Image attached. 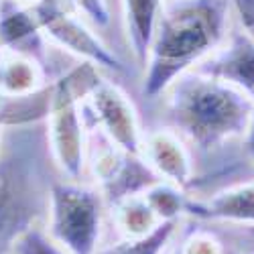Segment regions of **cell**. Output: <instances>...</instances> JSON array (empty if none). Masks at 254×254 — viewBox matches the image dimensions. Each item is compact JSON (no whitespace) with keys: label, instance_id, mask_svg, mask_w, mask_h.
I'll return each mask as SVG.
<instances>
[{"label":"cell","instance_id":"7c38bea8","mask_svg":"<svg viewBox=\"0 0 254 254\" xmlns=\"http://www.w3.org/2000/svg\"><path fill=\"white\" fill-rule=\"evenodd\" d=\"M187 214L201 220L254 224V181L224 187L209 199H189Z\"/></svg>","mask_w":254,"mask_h":254},{"label":"cell","instance_id":"9c48e42d","mask_svg":"<svg viewBox=\"0 0 254 254\" xmlns=\"http://www.w3.org/2000/svg\"><path fill=\"white\" fill-rule=\"evenodd\" d=\"M193 69L236 88L254 102V37L246 29L234 31Z\"/></svg>","mask_w":254,"mask_h":254},{"label":"cell","instance_id":"4316f807","mask_svg":"<svg viewBox=\"0 0 254 254\" xmlns=\"http://www.w3.org/2000/svg\"><path fill=\"white\" fill-rule=\"evenodd\" d=\"M226 254H232V252H228V250H226Z\"/></svg>","mask_w":254,"mask_h":254},{"label":"cell","instance_id":"9a60e30c","mask_svg":"<svg viewBox=\"0 0 254 254\" xmlns=\"http://www.w3.org/2000/svg\"><path fill=\"white\" fill-rule=\"evenodd\" d=\"M112 214L118 230L124 234V238H140L146 236L161 224L149 201L144 195H132L126 197L112 205Z\"/></svg>","mask_w":254,"mask_h":254},{"label":"cell","instance_id":"e0dca14e","mask_svg":"<svg viewBox=\"0 0 254 254\" xmlns=\"http://www.w3.org/2000/svg\"><path fill=\"white\" fill-rule=\"evenodd\" d=\"M142 195L161 222H179V218L187 214L189 199H191L181 187L163 179L151 185Z\"/></svg>","mask_w":254,"mask_h":254},{"label":"cell","instance_id":"5bb4252c","mask_svg":"<svg viewBox=\"0 0 254 254\" xmlns=\"http://www.w3.org/2000/svg\"><path fill=\"white\" fill-rule=\"evenodd\" d=\"M45 86H49V77L39 61L4 51L0 61V94L29 96Z\"/></svg>","mask_w":254,"mask_h":254},{"label":"cell","instance_id":"ba28073f","mask_svg":"<svg viewBox=\"0 0 254 254\" xmlns=\"http://www.w3.org/2000/svg\"><path fill=\"white\" fill-rule=\"evenodd\" d=\"M92 171L100 183L98 191L106 203H118L126 197L144 193L161 177L142 157L130 155L106 138V146L92 159Z\"/></svg>","mask_w":254,"mask_h":254},{"label":"cell","instance_id":"277c9868","mask_svg":"<svg viewBox=\"0 0 254 254\" xmlns=\"http://www.w3.org/2000/svg\"><path fill=\"white\" fill-rule=\"evenodd\" d=\"M100 73L92 63H79L51 81L49 114L45 118L47 144L53 165L63 179L79 181L86 167V118L81 102L98 83Z\"/></svg>","mask_w":254,"mask_h":254},{"label":"cell","instance_id":"5b68a950","mask_svg":"<svg viewBox=\"0 0 254 254\" xmlns=\"http://www.w3.org/2000/svg\"><path fill=\"white\" fill-rule=\"evenodd\" d=\"M104 197L79 181H53L47 205V234L67 254H96L102 236Z\"/></svg>","mask_w":254,"mask_h":254},{"label":"cell","instance_id":"ffe728a7","mask_svg":"<svg viewBox=\"0 0 254 254\" xmlns=\"http://www.w3.org/2000/svg\"><path fill=\"white\" fill-rule=\"evenodd\" d=\"M179 248L181 254H226L224 244L214 234L203 230H195L191 234H187Z\"/></svg>","mask_w":254,"mask_h":254},{"label":"cell","instance_id":"30bf717a","mask_svg":"<svg viewBox=\"0 0 254 254\" xmlns=\"http://www.w3.org/2000/svg\"><path fill=\"white\" fill-rule=\"evenodd\" d=\"M0 47L39 61L49 77L47 57L51 43L43 35L33 6L16 0H0Z\"/></svg>","mask_w":254,"mask_h":254},{"label":"cell","instance_id":"2e32d148","mask_svg":"<svg viewBox=\"0 0 254 254\" xmlns=\"http://www.w3.org/2000/svg\"><path fill=\"white\" fill-rule=\"evenodd\" d=\"M179 222H161L151 234L140 238H124L106 248H98L96 254H163L173 240Z\"/></svg>","mask_w":254,"mask_h":254},{"label":"cell","instance_id":"d6986e66","mask_svg":"<svg viewBox=\"0 0 254 254\" xmlns=\"http://www.w3.org/2000/svg\"><path fill=\"white\" fill-rule=\"evenodd\" d=\"M77 16H81L86 23L98 27V29H106L110 25V6L108 0H63Z\"/></svg>","mask_w":254,"mask_h":254},{"label":"cell","instance_id":"6da1fadb","mask_svg":"<svg viewBox=\"0 0 254 254\" xmlns=\"http://www.w3.org/2000/svg\"><path fill=\"white\" fill-rule=\"evenodd\" d=\"M230 10L232 0H171L163 6L144 63V98H159L224 43Z\"/></svg>","mask_w":254,"mask_h":254},{"label":"cell","instance_id":"7402d4cb","mask_svg":"<svg viewBox=\"0 0 254 254\" xmlns=\"http://www.w3.org/2000/svg\"><path fill=\"white\" fill-rule=\"evenodd\" d=\"M20 4H29V6H37V4H63V0H16ZM65 6V4H63Z\"/></svg>","mask_w":254,"mask_h":254},{"label":"cell","instance_id":"603a6c76","mask_svg":"<svg viewBox=\"0 0 254 254\" xmlns=\"http://www.w3.org/2000/svg\"><path fill=\"white\" fill-rule=\"evenodd\" d=\"M167 254H181V248H179V244H177V246H173V248L169 250Z\"/></svg>","mask_w":254,"mask_h":254},{"label":"cell","instance_id":"44dd1931","mask_svg":"<svg viewBox=\"0 0 254 254\" xmlns=\"http://www.w3.org/2000/svg\"><path fill=\"white\" fill-rule=\"evenodd\" d=\"M244 144H246V151H248L250 159L254 161V110H252V116L248 120L246 132H244Z\"/></svg>","mask_w":254,"mask_h":254},{"label":"cell","instance_id":"8992f818","mask_svg":"<svg viewBox=\"0 0 254 254\" xmlns=\"http://www.w3.org/2000/svg\"><path fill=\"white\" fill-rule=\"evenodd\" d=\"M81 112L90 130L98 126L100 132L118 149L142 157L144 132L140 128L136 108L116 83L100 77L88 98L81 102Z\"/></svg>","mask_w":254,"mask_h":254},{"label":"cell","instance_id":"3957f363","mask_svg":"<svg viewBox=\"0 0 254 254\" xmlns=\"http://www.w3.org/2000/svg\"><path fill=\"white\" fill-rule=\"evenodd\" d=\"M163 94L171 128L201 153L244 136L254 110L242 92L195 69L181 73Z\"/></svg>","mask_w":254,"mask_h":254},{"label":"cell","instance_id":"8fae6325","mask_svg":"<svg viewBox=\"0 0 254 254\" xmlns=\"http://www.w3.org/2000/svg\"><path fill=\"white\" fill-rule=\"evenodd\" d=\"M142 159L163 179L181 189L193 181V159L187 142L173 128H157L144 134Z\"/></svg>","mask_w":254,"mask_h":254},{"label":"cell","instance_id":"d4e9b609","mask_svg":"<svg viewBox=\"0 0 254 254\" xmlns=\"http://www.w3.org/2000/svg\"><path fill=\"white\" fill-rule=\"evenodd\" d=\"M2 134H4V128L0 126V144H2Z\"/></svg>","mask_w":254,"mask_h":254},{"label":"cell","instance_id":"7a4b0ae2","mask_svg":"<svg viewBox=\"0 0 254 254\" xmlns=\"http://www.w3.org/2000/svg\"><path fill=\"white\" fill-rule=\"evenodd\" d=\"M51 159L45 122L4 128L0 144V254H12L29 230L47 214Z\"/></svg>","mask_w":254,"mask_h":254},{"label":"cell","instance_id":"4fadbf2b","mask_svg":"<svg viewBox=\"0 0 254 254\" xmlns=\"http://www.w3.org/2000/svg\"><path fill=\"white\" fill-rule=\"evenodd\" d=\"M165 0H122L124 29L134 59L144 65Z\"/></svg>","mask_w":254,"mask_h":254},{"label":"cell","instance_id":"52a82bcc","mask_svg":"<svg viewBox=\"0 0 254 254\" xmlns=\"http://www.w3.org/2000/svg\"><path fill=\"white\" fill-rule=\"evenodd\" d=\"M43 35L51 45L77 55L86 63L96 67L124 71L122 61L102 43V39L88 27V23L73 10H67L63 4H37L33 6Z\"/></svg>","mask_w":254,"mask_h":254},{"label":"cell","instance_id":"ac0fdd59","mask_svg":"<svg viewBox=\"0 0 254 254\" xmlns=\"http://www.w3.org/2000/svg\"><path fill=\"white\" fill-rule=\"evenodd\" d=\"M12 254H67V252L57 242H53L45 230L33 228L25 236H20V240L14 244Z\"/></svg>","mask_w":254,"mask_h":254},{"label":"cell","instance_id":"484cf974","mask_svg":"<svg viewBox=\"0 0 254 254\" xmlns=\"http://www.w3.org/2000/svg\"><path fill=\"white\" fill-rule=\"evenodd\" d=\"M2 55H4V49H2V47H0V61H2Z\"/></svg>","mask_w":254,"mask_h":254},{"label":"cell","instance_id":"cb8c5ba5","mask_svg":"<svg viewBox=\"0 0 254 254\" xmlns=\"http://www.w3.org/2000/svg\"><path fill=\"white\" fill-rule=\"evenodd\" d=\"M244 29H246V31H248V33L254 37V23H252V25H248V27H244Z\"/></svg>","mask_w":254,"mask_h":254}]
</instances>
